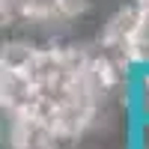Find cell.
I'll return each mask as SVG.
<instances>
[{"mask_svg": "<svg viewBox=\"0 0 149 149\" xmlns=\"http://www.w3.org/2000/svg\"><path fill=\"white\" fill-rule=\"evenodd\" d=\"M42 51L33 45H24V42H12L3 48V69H12V72H33V66L39 63Z\"/></svg>", "mask_w": 149, "mask_h": 149, "instance_id": "cell-1", "label": "cell"}, {"mask_svg": "<svg viewBox=\"0 0 149 149\" xmlns=\"http://www.w3.org/2000/svg\"><path fill=\"white\" fill-rule=\"evenodd\" d=\"M140 107L149 116V78H143V84H140Z\"/></svg>", "mask_w": 149, "mask_h": 149, "instance_id": "cell-2", "label": "cell"}]
</instances>
